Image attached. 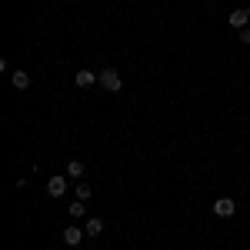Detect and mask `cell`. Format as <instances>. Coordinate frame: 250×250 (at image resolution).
Wrapping results in <instances>:
<instances>
[{"label": "cell", "mask_w": 250, "mask_h": 250, "mask_svg": "<svg viewBox=\"0 0 250 250\" xmlns=\"http://www.w3.org/2000/svg\"><path fill=\"white\" fill-rule=\"evenodd\" d=\"M100 87H104L107 94H117V90L124 87V77H120V70H117V67H104V70H100Z\"/></svg>", "instance_id": "obj_1"}, {"label": "cell", "mask_w": 250, "mask_h": 250, "mask_svg": "<svg viewBox=\"0 0 250 250\" xmlns=\"http://www.w3.org/2000/svg\"><path fill=\"white\" fill-rule=\"evenodd\" d=\"M67 180H70V177H50V180H47V193H50L54 200H60V197L67 193Z\"/></svg>", "instance_id": "obj_2"}, {"label": "cell", "mask_w": 250, "mask_h": 250, "mask_svg": "<svg viewBox=\"0 0 250 250\" xmlns=\"http://www.w3.org/2000/svg\"><path fill=\"white\" fill-rule=\"evenodd\" d=\"M233 210H237V204H233L230 197H220V200H213V213H217V217H233Z\"/></svg>", "instance_id": "obj_3"}, {"label": "cell", "mask_w": 250, "mask_h": 250, "mask_svg": "<svg viewBox=\"0 0 250 250\" xmlns=\"http://www.w3.org/2000/svg\"><path fill=\"white\" fill-rule=\"evenodd\" d=\"M74 83L77 87H94V83H100V74H94V70H77Z\"/></svg>", "instance_id": "obj_4"}, {"label": "cell", "mask_w": 250, "mask_h": 250, "mask_svg": "<svg viewBox=\"0 0 250 250\" xmlns=\"http://www.w3.org/2000/svg\"><path fill=\"white\" fill-rule=\"evenodd\" d=\"M83 237H87V230H80V227H67V230H63V244H67V247H77Z\"/></svg>", "instance_id": "obj_5"}, {"label": "cell", "mask_w": 250, "mask_h": 250, "mask_svg": "<svg viewBox=\"0 0 250 250\" xmlns=\"http://www.w3.org/2000/svg\"><path fill=\"white\" fill-rule=\"evenodd\" d=\"M247 20H250V14H247V10H233L230 17H227V23H230L233 30H244V27H247Z\"/></svg>", "instance_id": "obj_6"}, {"label": "cell", "mask_w": 250, "mask_h": 250, "mask_svg": "<svg viewBox=\"0 0 250 250\" xmlns=\"http://www.w3.org/2000/svg\"><path fill=\"white\" fill-rule=\"evenodd\" d=\"M10 83H14L17 90H27V87H30V74H27V70H14V74H10Z\"/></svg>", "instance_id": "obj_7"}, {"label": "cell", "mask_w": 250, "mask_h": 250, "mask_svg": "<svg viewBox=\"0 0 250 250\" xmlns=\"http://www.w3.org/2000/svg\"><path fill=\"white\" fill-rule=\"evenodd\" d=\"M83 170H87V167H83V160H67V177H70V180H80Z\"/></svg>", "instance_id": "obj_8"}, {"label": "cell", "mask_w": 250, "mask_h": 250, "mask_svg": "<svg viewBox=\"0 0 250 250\" xmlns=\"http://www.w3.org/2000/svg\"><path fill=\"white\" fill-rule=\"evenodd\" d=\"M83 230H87V237H100V233H104V220H100V217H90Z\"/></svg>", "instance_id": "obj_9"}, {"label": "cell", "mask_w": 250, "mask_h": 250, "mask_svg": "<svg viewBox=\"0 0 250 250\" xmlns=\"http://www.w3.org/2000/svg\"><path fill=\"white\" fill-rule=\"evenodd\" d=\"M67 213H70L74 220H80V217L87 213V207H83V200H77V204H70V207H67Z\"/></svg>", "instance_id": "obj_10"}, {"label": "cell", "mask_w": 250, "mask_h": 250, "mask_svg": "<svg viewBox=\"0 0 250 250\" xmlns=\"http://www.w3.org/2000/svg\"><path fill=\"white\" fill-rule=\"evenodd\" d=\"M90 193H94L90 184H77V197H80V200H90Z\"/></svg>", "instance_id": "obj_11"}, {"label": "cell", "mask_w": 250, "mask_h": 250, "mask_svg": "<svg viewBox=\"0 0 250 250\" xmlns=\"http://www.w3.org/2000/svg\"><path fill=\"white\" fill-rule=\"evenodd\" d=\"M240 43H250V27H244V30H240Z\"/></svg>", "instance_id": "obj_12"}]
</instances>
